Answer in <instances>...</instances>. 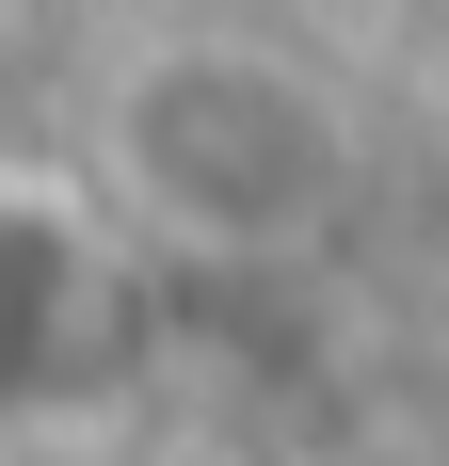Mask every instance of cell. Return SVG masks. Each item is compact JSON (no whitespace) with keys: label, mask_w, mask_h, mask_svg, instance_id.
<instances>
[{"label":"cell","mask_w":449,"mask_h":466,"mask_svg":"<svg viewBox=\"0 0 449 466\" xmlns=\"http://www.w3.org/2000/svg\"><path fill=\"white\" fill-rule=\"evenodd\" d=\"M113 209L177 258H305L354 209V113L273 33H145L96 81Z\"/></svg>","instance_id":"cell-1"}]
</instances>
